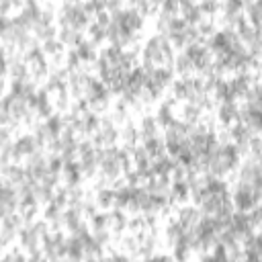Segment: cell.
<instances>
[{
	"instance_id": "obj_26",
	"label": "cell",
	"mask_w": 262,
	"mask_h": 262,
	"mask_svg": "<svg viewBox=\"0 0 262 262\" xmlns=\"http://www.w3.org/2000/svg\"><path fill=\"white\" fill-rule=\"evenodd\" d=\"M137 131H139V139L143 141V139H149V137L160 135L162 129H160V125H158V121H156L154 115H143L139 119V123H137Z\"/></svg>"
},
{
	"instance_id": "obj_3",
	"label": "cell",
	"mask_w": 262,
	"mask_h": 262,
	"mask_svg": "<svg viewBox=\"0 0 262 262\" xmlns=\"http://www.w3.org/2000/svg\"><path fill=\"white\" fill-rule=\"evenodd\" d=\"M55 23H57V27H72V29L86 33L88 25L92 23V14L86 10L84 2L82 4H63L61 2L59 10L55 12Z\"/></svg>"
},
{
	"instance_id": "obj_16",
	"label": "cell",
	"mask_w": 262,
	"mask_h": 262,
	"mask_svg": "<svg viewBox=\"0 0 262 262\" xmlns=\"http://www.w3.org/2000/svg\"><path fill=\"white\" fill-rule=\"evenodd\" d=\"M29 106L33 108V113L37 115V119H47L49 115L55 113L53 100H51V96L43 88L41 90H35V94L29 98Z\"/></svg>"
},
{
	"instance_id": "obj_20",
	"label": "cell",
	"mask_w": 262,
	"mask_h": 262,
	"mask_svg": "<svg viewBox=\"0 0 262 262\" xmlns=\"http://www.w3.org/2000/svg\"><path fill=\"white\" fill-rule=\"evenodd\" d=\"M215 115H217V121L221 123V127H231L233 123L239 121V106H237V102H217Z\"/></svg>"
},
{
	"instance_id": "obj_17",
	"label": "cell",
	"mask_w": 262,
	"mask_h": 262,
	"mask_svg": "<svg viewBox=\"0 0 262 262\" xmlns=\"http://www.w3.org/2000/svg\"><path fill=\"white\" fill-rule=\"evenodd\" d=\"M104 215H106V229H108V231H111L115 237H119V235H123V233L127 231V225H129V215H127L123 209L113 207V209L104 211Z\"/></svg>"
},
{
	"instance_id": "obj_24",
	"label": "cell",
	"mask_w": 262,
	"mask_h": 262,
	"mask_svg": "<svg viewBox=\"0 0 262 262\" xmlns=\"http://www.w3.org/2000/svg\"><path fill=\"white\" fill-rule=\"evenodd\" d=\"M239 121L248 127V129H252L254 133H258L260 131V123H262V113H260V106H242L239 108Z\"/></svg>"
},
{
	"instance_id": "obj_7",
	"label": "cell",
	"mask_w": 262,
	"mask_h": 262,
	"mask_svg": "<svg viewBox=\"0 0 262 262\" xmlns=\"http://www.w3.org/2000/svg\"><path fill=\"white\" fill-rule=\"evenodd\" d=\"M166 37H168V41L172 43V47H176V49H184L186 45H190V43H194V41H201L196 27H194V25H188V23H184V20H180V18H176V20L172 23V27L168 29Z\"/></svg>"
},
{
	"instance_id": "obj_12",
	"label": "cell",
	"mask_w": 262,
	"mask_h": 262,
	"mask_svg": "<svg viewBox=\"0 0 262 262\" xmlns=\"http://www.w3.org/2000/svg\"><path fill=\"white\" fill-rule=\"evenodd\" d=\"M111 92H108V88L98 80L92 88H90V92L86 94V104H88V108L92 111V113H96V115H100V113H104L108 106H111Z\"/></svg>"
},
{
	"instance_id": "obj_34",
	"label": "cell",
	"mask_w": 262,
	"mask_h": 262,
	"mask_svg": "<svg viewBox=\"0 0 262 262\" xmlns=\"http://www.w3.org/2000/svg\"><path fill=\"white\" fill-rule=\"evenodd\" d=\"M20 6H23V0H0V12L4 16L12 14L14 10H20Z\"/></svg>"
},
{
	"instance_id": "obj_4",
	"label": "cell",
	"mask_w": 262,
	"mask_h": 262,
	"mask_svg": "<svg viewBox=\"0 0 262 262\" xmlns=\"http://www.w3.org/2000/svg\"><path fill=\"white\" fill-rule=\"evenodd\" d=\"M49 233V225L47 221L41 219H33V221H25L23 227L18 229V244L25 250V254H31L35 250H41L43 237Z\"/></svg>"
},
{
	"instance_id": "obj_29",
	"label": "cell",
	"mask_w": 262,
	"mask_h": 262,
	"mask_svg": "<svg viewBox=\"0 0 262 262\" xmlns=\"http://www.w3.org/2000/svg\"><path fill=\"white\" fill-rule=\"evenodd\" d=\"M170 203L172 205H182L188 201L190 196V188H188V182H170Z\"/></svg>"
},
{
	"instance_id": "obj_2",
	"label": "cell",
	"mask_w": 262,
	"mask_h": 262,
	"mask_svg": "<svg viewBox=\"0 0 262 262\" xmlns=\"http://www.w3.org/2000/svg\"><path fill=\"white\" fill-rule=\"evenodd\" d=\"M174 47L166 35H151L141 47V68H172Z\"/></svg>"
},
{
	"instance_id": "obj_36",
	"label": "cell",
	"mask_w": 262,
	"mask_h": 262,
	"mask_svg": "<svg viewBox=\"0 0 262 262\" xmlns=\"http://www.w3.org/2000/svg\"><path fill=\"white\" fill-rule=\"evenodd\" d=\"M10 141V127L8 125H0V147L6 145Z\"/></svg>"
},
{
	"instance_id": "obj_22",
	"label": "cell",
	"mask_w": 262,
	"mask_h": 262,
	"mask_svg": "<svg viewBox=\"0 0 262 262\" xmlns=\"http://www.w3.org/2000/svg\"><path fill=\"white\" fill-rule=\"evenodd\" d=\"M92 201L98 211H108L115 207V188L113 186H96L92 192Z\"/></svg>"
},
{
	"instance_id": "obj_1",
	"label": "cell",
	"mask_w": 262,
	"mask_h": 262,
	"mask_svg": "<svg viewBox=\"0 0 262 262\" xmlns=\"http://www.w3.org/2000/svg\"><path fill=\"white\" fill-rule=\"evenodd\" d=\"M205 174L215 178H227L242 162L239 151L231 141H215L205 154Z\"/></svg>"
},
{
	"instance_id": "obj_8",
	"label": "cell",
	"mask_w": 262,
	"mask_h": 262,
	"mask_svg": "<svg viewBox=\"0 0 262 262\" xmlns=\"http://www.w3.org/2000/svg\"><path fill=\"white\" fill-rule=\"evenodd\" d=\"M260 188H254L252 184H244V182H235L233 192L229 194L233 209L237 211H250L252 207H256L260 203Z\"/></svg>"
},
{
	"instance_id": "obj_10",
	"label": "cell",
	"mask_w": 262,
	"mask_h": 262,
	"mask_svg": "<svg viewBox=\"0 0 262 262\" xmlns=\"http://www.w3.org/2000/svg\"><path fill=\"white\" fill-rule=\"evenodd\" d=\"M23 223H25V219L18 211L10 213L6 217H0V250L10 248V244L18 237V229L23 227Z\"/></svg>"
},
{
	"instance_id": "obj_5",
	"label": "cell",
	"mask_w": 262,
	"mask_h": 262,
	"mask_svg": "<svg viewBox=\"0 0 262 262\" xmlns=\"http://www.w3.org/2000/svg\"><path fill=\"white\" fill-rule=\"evenodd\" d=\"M23 59L27 63V70H29V80L33 84H39V82H45V78L49 76L51 72V66L47 61V55L43 53V49L39 45H33L29 47L25 53H23Z\"/></svg>"
},
{
	"instance_id": "obj_37",
	"label": "cell",
	"mask_w": 262,
	"mask_h": 262,
	"mask_svg": "<svg viewBox=\"0 0 262 262\" xmlns=\"http://www.w3.org/2000/svg\"><path fill=\"white\" fill-rule=\"evenodd\" d=\"M0 125H8V115H6V108L0 100Z\"/></svg>"
},
{
	"instance_id": "obj_21",
	"label": "cell",
	"mask_w": 262,
	"mask_h": 262,
	"mask_svg": "<svg viewBox=\"0 0 262 262\" xmlns=\"http://www.w3.org/2000/svg\"><path fill=\"white\" fill-rule=\"evenodd\" d=\"M119 139H121L123 147H125L129 154H131V149L141 141V139H139V131H137V125H135L131 119L119 127Z\"/></svg>"
},
{
	"instance_id": "obj_23",
	"label": "cell",
	"mask_w": 262,
	"mask_h": 262,
	"mask_svg": "<svg viewBox=\"0 0 262 262\" xmlns=\"http://www.w3.org/2000/svg\"><path fill=\"white\" fill-rule=\"evenodd\" d=\"M59 180H63L66 186H76V184H82V172H80V166L76 160H70V162H63L61 166V172H59Z\"/></svg>"
},
{
	"instance_id": "obj_31",
	"label": "cell",
	"mask_w": 262,
	"mask_h": 262,
	"mask_svg": "<svg viewBox=\"0 0 262 262\" xmlns=\"http://www.w3.org/2000/svg\"><path fill=\"white\" fill-rule=\"evenodd\" d=\"M172 70H174L178 76H192V74H194L192 61H190V57H188L184 51H182V53H178V55H174Z\"/></svg>"
},
{
	"instance_id": "obj_14",
	"label": "cell",
	"mask_w": 262,
	"mask_h": 262,
	"mask_svg": "<svg viewBox=\"0 0 262 262\" xmlns=\"http://www.w3.org/2000/svg\"><path fill=\"white\" fill-rule=\"evenodd\" d=\"M41 49H43V53L47 55V61H49L51 68H63V63H66V53H68V51H66V45H63L57 37L43 41V43H41Z\"/></svg>"
},
{
	"instance_id": "obj_11",
	"label": "cell",
	"mask_w": 262,
	"mask_h": 262,
	"mask_svg": "<svg viewBox=\"0 0 262 262\" xmlns=\"http://www.w3.org/2000/svg\"><path fill=\"white\" fill-rule=\"evenodd\" d=\"M41 250H43V258H49V260L66 258V235H63V231L61 229H49V233L43 237Z\"/></svg>"
},
{
	"instance_id": "obj_19",
	"label": "cell",
	"mask_w": 262,
	"mask_h": 262,
	"mask_svg": "<svg viewBox=\"0 0 262 262\" xmlns=\"http://www.w3.org/2000/svg\"><path fill=\"white\" fill-rule=\"evenodd\" d=\"M201 209L196 207V205H180L178 209H176V213H174V219L184 227V229H194L196 227V223L201 221Z\"/></svg>"
},
{
	"instance_id": "obj_6",
	"label": "cell",
	"mask_w": 262,
	"mask_h": 262,
	"mask_svg": "<svg viewBox=\"0 0 262 262\" xmlns=\"http://www.w3.org/2000/svg\"><path fill=\"white\" fill-rule=\"evenodd\" d=\"M98 82L96 74H92L90 70H76L68 74V92L74 100H82L86 98V94L90 92V88Z\"/></svg>"
},
{
	"instance_id": "obj_32",
	"label": "cell",
	"mask_w": 262,
	"mask_h": 262,
	"mask_svg": "<svg viewBox=\"0 0 262 262\" xmlns=\"http://www.w3.org/2000/svg\"><path fill=\"white\" fill-rule=\"evenodd\" d=\"M86 33H88V41L94 43L96 47H98L102 41H106V27H102V25H98V23H94V20L88 25Z\"/></svg>"
},
{
	"instance_id": "obj_18",
	"label": "cell",
	"mask_w": 262,
	"mask_h": 262,
	"mask_svg": "<svg viewBox=\"0 0 262 262\" xmlns=\"http://www.w3.org/2000/svg\"><path fill=\"white\" fill-rule=\"evenodd\" d=\"M6 74H8L10 80L31 82V80H29L27 63H25V59H23V53H8V59H6Z\"/></svg>"
},
{
	"instance_id": "obj_9",
	"label": "cell",
	"mask_w": 262,
	"mask_h": 262,
	"mask_svg": "<svg viewBox=\"0 0 262 262\" xmlns=\"http://www.w3.org/2000/svg\"><path fill=\"white\" fill-rule=\"evenodd\" d=\"M92 143L96 147H111L119 141V125L111 121V117H100L96 131L90 135Z\"/></svg>"
},
{
	"instance_id": "obj_27",
	"label": "cell",
	"mask_w": 262,
	"mask_h": 262,
	"mask_svg": "<svg viewBox=\"0 0 262 262\" xmlns=\"http://www.w3.org/2000/svg\"><path fill=\"white\" fill-rule=\"evenodd\" d=\"M205 117V111L192 102H182L180 104V121L188 123V125H196L201 119Z\"/></svg>"
},
{
	"instance_id": "obj_28",
	"label": "cell",
	"mask_w": 262,
	"mask_h": 262,
	"mask_svg": "<svg viewBox=\"0 0 262 262\" xmlns=\"http://www.w3.org/2000/svg\"><path fill=\"white\" fill-rule=\"evenodd\" d=\"M66 47H74L78 45L82 39H84V33L78 31V29H72V27H57V35H55Z\"/></svg>"
},
{
	"instance_id": "obj_15",
	"label": "cell",
	"mask_w": 262,
	"mask_h": 262,
	"mask_svg": "<svg viewBox=\"0 0 262 262\" xmlns=\"http://www.w3.org/2000/svg\"><path fill=\"white\" fill-rule=\"evenodd\" d=\"M18 211V192L6 180H0V217Z\"/></svg>"
},
{
	"instance_id": "obj_13",
	"label": "cell",
	"mask_w": 262,
	"mask_h": 262,
	"mask_svg": "<svg viewBox=\"0 0 262 262\" xmlns=\"http://www.w3.org/2000/svg\"><path fill=\"white\" fill-rule=\"evenodd\" d=\"M12 151H14L16 164H20L29 156H33L37 151H43V147H41V143L37 141V137L33 133H25V135L16 137V141H12Z\"/></svg>"
},
{
	"instance_id": "obj_25",
	"label": "cell",
	"mask_w": 262,
	"mask_h": 262,
	"mask_svg": "<svg viewBox=\"0 0 262 262\" xmlns=\"http://www.w3.org/2000/svg\"><path fill=\"white\" fill-rule=\"evenodd\" d=\"M74 53H76V57L82 61V66H90V63H94V59H96V55H98V49H96V45L94 43H90L88 39H82L78 45H74V49H72Z\"/></svg>"
},
{
	"instance_id": "obj_33",
	"label": "cell",
	"mask_w": 262,
	"mask_h": 262,
	"mask_svg": "<svg viewBox=\"0 0 262 262\" xmlns=\"http://www.w3.org/2000/svg\"><path fill=\"white\" fill-rule=\"evenodd\" d=\"M199 8L203 12L205 18H213L219 14V8H221V0H199Z\"/></svg>"
},
{
	"instance_id": "obj_35",
	"label": "cell",
	"mask_w": 262,
	"mask_h": 262,
	"mask_svg": "<svg viewBox=\"0 0 262 262\" xmlns=\"http://www.w3.org/2000/svg\"><path fill=\"white\" fill-rule=\"evenodd\" d=\"M2 258H4V260H25V258H27V254H25V250H23L20 246H18V248L14 246L10 252L2 254Z\"/></svg>"
},
{
	"instance_id": "obj_38",
	"label": "cell",
	"mask_w": 262,
	"mask_h": 262,
	"mask_svg": "<svg viewBox=\"0 0 262 262\" xmlns=\"http://www.w3.org/2000/svg\"><path fill=\"white\" fill-rule=\"evenodd\" d=\"M84 0H63V4H82Z\"/></svg>"
},
{
	"instance_id": "obj_30",
	"label": "cell",
	"mask_w": 262,
	"mask_h": 262,
	"mask_svg": "<svg viewBox=\"0 0 262 262\" xmlns=\"http://www.w3.org/2000/svg\"><path fill=\"white\" fill-rule=\"evenodd\" d=\"M141 147H143V151H145L151 160L166 154V143H164V139H162L160 135L149 137V139H143V141H141Z\"/></svg>"
},
{
	"instance_id": "obj_39",
	"label": "cell",
	"mask_w": 262,
	"mask_h": 262,
	"mask_svg": "<svg viewBox=\"0 0 262 262\" xmlns=\"http://www.w3.org/2000/svg\"><path fill=\"white\" fill-rule=\"evenodd\" d=\"M4 18H6V16H4V14H2V12H0V23H2V20H4Z\"/></svg>"
}]
</instances>
